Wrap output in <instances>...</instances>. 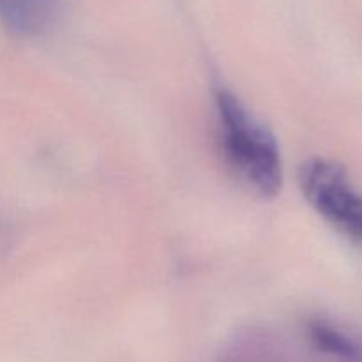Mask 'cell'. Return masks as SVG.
<instances>
[{"instance_id":"6da1fadb","label":"cell","mask_w":362,"mask_h":362,"mask_svg":"<svg viewBox=\"0 0 362 362\" xmlns=\"http://www.w3.org/2000/svg\"><path fill=\"white\" fill-rule=\"evenodd\" d=\"M218 144L223 161L247 191L274 198L283 184V163L271 131L226 88L214 92Z\"/></svg>"},{"instance_id":"7a4b0ae2","label":"cell","mask_w":362,"mask_h":362,"mask_svg":"<svg viewBox=\"0 0 362 362\" xmlns=\"http://www.w3.org/2000/svg\"><path fill=\"white\" fill-rule=\"evenodd\" d=\"M299 184L311 207L329 225L362 246V193L341 166L310 159L300 166Z\"/></svg>"},{"instance_id":"3957f363","label":"cell","mask_w":362,"mask_h":362,"mask_svg":"<svg viewBox=\"0 0 362 362\" xmlns=\"http://www.w3.org/2000/svg\"><path fill=\"white\" fill-rule=\"evenodd\" d=\"M71 0H0V23L16 37L49 34L64 20Z\"/></svg>"},{"instance_id":"277c9868","label":"cell","mask_w":362,"mask_h":362,"mask_svg":"<svg viewBox=\"0 0 362 362\" xmlns=\"http://www.w3.org/2000/svg\"><path fill=\"white\" fill-rule=\"evenodd\" d=\"M311 338L313 341L320 346L322 350L329 354H336V356L350 357L354 354V345L345 338V336L338 334L334 329L327 327V325L315 324L311 325Z\"/></svg>"}]
</instances>
